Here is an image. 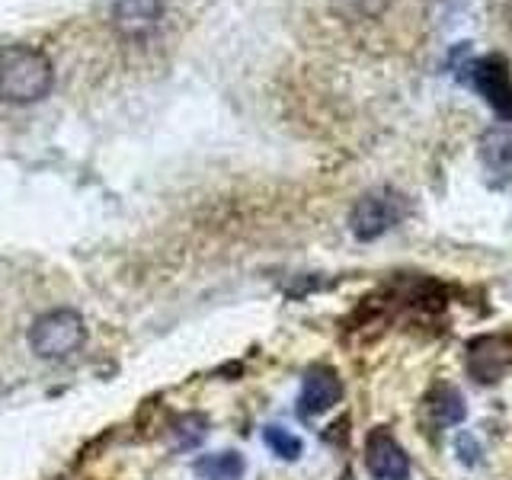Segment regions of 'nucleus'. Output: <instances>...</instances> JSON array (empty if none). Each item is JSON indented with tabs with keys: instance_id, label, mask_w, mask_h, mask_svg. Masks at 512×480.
I'll return each mask as SVG.
<instances>
[{
	"instance_id": "obj_1",
	"label": "nucleus",
	"mask_w": 512,
	"mask_h": 480,
	"mask_svg": "<svg viewBox=\"0 0 512 480\" xmlns=\"http://www.w3.org/2000/svg\"><path fill=\"white\" fill-rule=\"evenodd\" d=\"M448 68H452L458 84L474 90L484 100L500 122L512 125V61L503 52L474 55L468 42L455 45L448 55Z\"/></svg>"
},
{
	"instance_id": "obj_2",
	"label": "nucleus",
	"mask_w": 512,
	"mask_h": 480,
	"mask_svg": "<svg viewBox=\"0 0 512 480\" xmlns=\"http://www.w3.org/2000/svg\"><path fill=\"white\" fill-rule=\"evenodd\" d=\"M55 87V68L36 45L0 48V100L13 106H29L45 100Z\"/></svg>"
},
{
	"instance_id": "obj_3",
	"label": "nucleus",
	"mask_w": 512,
	"mask_h": 480,
	"mask_svg": "<svg viewBox=\"0 0 512 480\" xmlns=\"http://www.w3.org/2000/svg\"><path fill=\"white\" fill-rule=\"evenodd\" d=\"M84 340H87L84 317L68 308L42 314L29 330L32 352H36L39 359H52V362L74 356V352L84 346Z\"/></svg>"
},
{
	"instance_id": "obj_4",
	"label": "nucleus",
	"mask_w": 512,
	"mask_h": 480,
	"mask_svg": "<svg viewBox=\"0 0 512 480\" xmlns=\"http://www.w3.org/2000/svg\"><path fill=\"white\" fill-rule=\"evenodd\" d=\"M404 215H407V199L400 196V192L381 186L356 199V205H352V212H349V231L356 234V240H378L388 234L394 224H400Z\"/></svg>"
},
{
	"instance_id": "obj_5",
	"label": "nucleus",
	"mask_w": 512,
	"mask_h": 480,
	"mask_svg": "<svg viewBox=\"0 0 512 480\" xmlns=\"http://www.w3.org/2000/svg\"><path fill=\"white\" fill-rule=\"evenodd\" d=\"M365 461L368 471L378 480H407L410 477V458L407 452L394 442L388 429H375L365 442Z\"/></svg>"
},
{
	"instance_id": "obj_6",
	"label": "nucleus",
	"mask_w": 512,
	"mask_h": 480,
	"mask_svg": "<svg viewBox=\"0 0 512 480\" xmlns=\"http://www.w3.org/2000/svg\"><path fill=\"white\" fill-rule=\"evenodd\" d=\"M343 397V381L333 368L324 365H314L308 368V375L301 381V397H298V410L304 416H317V413H327L330 407L340 404Z\"/></svg>"
},
{
	"instance_id": "obj_7",
	"label": "nucleus",
	"mask_w": 512,
	"mask_h": 480,
	"mask_svg": "<svg viewBox=\"0 0 512 480\" xmlns=\"http://www.w3.org/2000/svg\"><path fill=\"white\" fill-rule=\"evenodd\" d=\"M164 20V0H116L112 26L125 39H144Z\"/></svg>"
},
{
	"instance_id": "obj_8",
	"label": "nucleus",
	"mask_w": 512,
	"mask_h": 480,
	"mask_svg": "<svg viewBox=\"0 0 512 480\" xmlns=\"http://www.w3.org/2000/svg\"><path fill=\"white\" fill-rule=\"evenodd\" d=\"M477 154L496 186L512 183V125L500 122V125L487 128V132L480 135Z\"/></svg>"
},
{
	"instance_id": "obj_9",
	"label": "nucleus",
	"mask_w": 512,
	"mask_h": 480,
	"mask_svg": "<svg viewBox=\"0 0 512 480\" xmlns=\"http://www.w3.org/2000/svg\"><path fill=\"white\" fill-rule=\"evenodd\" d=\"M426 410L432 413V420L439 426H458L464 416H468V407H464V397L452 388V384H439V388L429 391Z\"/></svg>"
},
{
	"instance_id": "obj_10",
	"label": "nucleus",
	"mask_w": 512,
	"mask_h": 480,
	"mask_svg": "<svg viewBox=\"0 0 512 480\" xmlns=\"http://www.w3.org/2000/svg\"><path fill=\"white\" fill-rule=\"evenodd\" d=\"M196 474L205 480H237L244 474V458L237 452H218L196 461Z\"/></svg>"
},
{
	"instance_id": "obj_11",
	"label": "nucleus",
	"mask_w": 512,
	"mask_h": 480,
	"mask_svg": "<svg viewBox=\"0 0 512 480\" xmlns=\"http://www.w3.org/2000/svg\"><path fill=\"white\" fill-rule=\"evenodd\" d=\"M263 439H266V445L272 448V455H279V458H285V461H295V458L301 455V448H304L301 439L292 436V432L282 429V426H266Z\"/></svg>"
},
{
	"instance_id": "obj_12",
	"label": "nucleus",
	"mask_w": 512,
	"mask_h": 480,
	"mask_svg": "<svg viewBox=\"0 0 512 480\" xmlns=\"http://www.w3.org/2000/svg\"><path fill=\"white\" fill-rule=\"evenodd\" d=\"M458 452H461V461H464V464H477V458H480V445L468 436V432H461V436H458Z\"/></svg>"
},
{
	"instance_id": "obj_13",
	"label": "nucleus",
	"mask_w": 512,
	"mask_h": 480,
	"mask_svg": "<svg viewBox=\"0 0 512 480\" xmlns=\"http://www.w3.org/2000/svg\"><path fill=\"white\" fill-rule=\"evenodd\" d=\"M506 13H509V26H512V0H509V7H506Z\"/></svg>"
}]
</instances>
